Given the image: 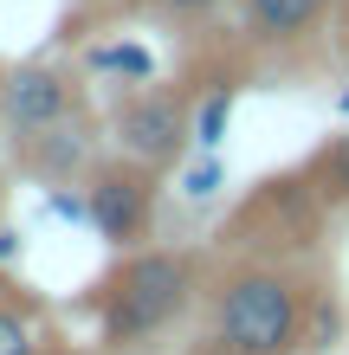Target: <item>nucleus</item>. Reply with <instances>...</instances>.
I'll use <instances>...</instances> for the list:
<instances>
[{"label": "nucleus", "instance_id": "nucleus-1", "mask_svg": "<svg viewBox=\"0 0 349 355\" xmlns=\"http://www.w3.org/2000/svg\"><path fill=\"white\" fill-rule=\"evenodd\" d=\"M214 265L194 245H130L117 252L110 271L91 284V323H97V355H149L169 343L181 323L207 304Z\"/></svg>", "mask_w": 349, "mask_h": 355}, {"label": "nucleus", "instance_id": "nucleus-10", "mask_svg": "<svg viewBox=\"0 0 349 355\" xmlns=\"http://www.w3.org/2000/svg\"><path fill=\"white\" fill-rule=\"evenodd\" d=\"M304 181L317 187V200L330 207V214H343V207H349V136L323 142V149L304 162Z\"/></svg>", "mask_w": 349, "mask_h": 355}, {"label": "nucleus", "instance_id": "nucleus-11", "mask_svg": "<svg viewBox=\"0 0 349 355\" xmlns=\"http://www.w3.org/2000/svg\"><path fill=\"white\" fill-rule=\"evenodd\" d=\"M136 7L155 13V19H169V26H207L227 0H136Z\"/></svg>", "mask_w": 349, "mask_h": 355}, {"label": "nucleus", "instance_id": "nucleus-13", "mask_svg": "<svg viewBox=\"0 0 349 355\" xmlns=\"http://www.w3.org/2000/svg\"><path fill=\"white\" fill-rule=\"evenodd\" d=\"M337 110H343V116H349V91H343V103H337Z\"/></svg>", "mask_w": 349, "mask_h": 355}, {"label": "nucleus", "instance_id": "nucleus-5", "mask_svg": "<svg viewBox=\"0 0 349 355\" xmlns=\"http://www.w3.org/2000/svg\"><path fill=\"white\" fill-rule=\"evenodd\" d=\"M85 110V91H78V71L58 65V58H26V65L0 71V130H7V149L33 142L39 130L65 123Z\"/></svg>", "mask_w": 349, "mask_h": 355}, {"label": "nucleus", "instance_id": "nucleus-2", "mask_svg": "<svg viewBox=\"0 0 349 355\" xmlns=\"http://www.w3.org/2000/svg\"><path fill=\"white\" fill-rule=\"evenodd\" d=\"M317 284L298 259L233 252L207 278V323L194 355H304Z\"/></svg>", "mask_w": 349, "mask_h": 355}, {"label": "nucleus", "instance_id": "nucleus-4", "mask_svg": "<svg viewBox=\"0 0 349 355\" xmlns=\"http://www.w3.org/2000/svg\"><path fill=\"white\" fill-rule=\"evenodd\" d=\"M78 214L110 252H130V245L155 239V214H162V175L136 155H104L91 162L85 181H78Z\"/></svg>", "mask_w": 349, "mask_h": 355}, {"label": "nucleus", "instance_id": "nucleus-12", "mask_svg": "<svg viewBox=\"0 0 349 355\" xmlns=\"http://www.w3.org/2000/svg\"><path fill=\"white\" fill-rule=\"evenodd\" d=\"M330 33H337V58L349 65V0H337V13H330Z\"/></svg>", "mask_w": 349, "mask_h": 355}, {"label": "nucleus", "instance_id": "nucleus-8", "mask_svg": "<svg viewBox=\"0 0 349 355\" xmlns=\"http://www.w3.org/2000/svg\"><path fill=\"white\" fill-rule=\"evenodd\" d=\"M85 71L97 78V85H149L155 78V52L136 46V39H97V46L85 52Z\"/></svg>", "mask_w": 349, "mask_h": 355}, {"label": "nucleus", "instance_id": "nucleus-6", "mask_svg": "<svg viewBox=\"0 0 349 355\" xmlns=\"http://www.w3.org/2000/svg\"><path fill=\"white\" fill-rule=\"evenodd\" d=\"M330 13L337 0H239V39L246 52L284 58V52H304L317 33H330Z\"/></svg>", "mask_w": 349, "mask_h": 355}, {"label": "nucleus", "instance_id": "nucleus-9", "mask_svg": "<svg viewBox=\"0 0 349 355\" xmlns=\"http://www.w3.org/2000/svg\"><path fill=\"white\" fill-rule=\"evenodd\" d=\"M52 329L46 317L19 297V291H0V355H52Z\"/></svg>", "mask_w": 349, "mask_h": 355}, {"label": "nucleus", "instance_id": "nucleus-14", "mask_svg": "<svg viewBox=\"0 0 349 355\" xmlns=\"http://www.w3.org/2000/svg\"><path fill=\"white\" fill-rule=\"evenodd\" d=\"M52 355H78V349H52Z\"/></svg>", "mask_w": 349, "mask_h": 355}, {"label": "nucleus", "instance_id": "nucleus-7", "mask_svg": "<svg viewBox=\"0 0 349 355\" xmlns=\"http://www.w3.org/2000/svg\"><path fill=\"white\" fill-rule=\"evenodd\" d=\"M13 162H19L33 181H46V187H58V181H85V168L97 162L91 116L78 110V116H65V123H52V130H39L33 142H19V149H13Z\"/></svg>", "mask_w": 349, "mask_h": 355}, {"label": "nucleus", "instance_id": "nucleus-3", "mask_svg": "<svg viewBox=\"0 0 349 355\" xmlns=\"http://www.w3.org/2000/svg\"><path fill=\"white\" fill-rule=\"evenodd\" d=\"M110 142L117 155L149 162L155 175H169L194 149V78H149L130 85L110 103Z\"/></svg>", "mask_w": 349, "mask_h": 355}]
</instances>
